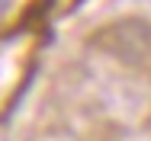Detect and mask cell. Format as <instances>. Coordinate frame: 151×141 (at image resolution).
<instances>
[{
    "instance_id": "obj_1",
    "label": "cell",
    "mask_w": 151,
    "mask_h": 141,
    "mask_svg": "<svg viewBox=\"0 0 151 141\" xmlns=\"http://www.w3.org/2000/svg\"><path fill=\"white\" fill-rule=\"evenodd\" d=\"M93 45L106 55L119 58L122 64L151 74V23L148 19H119L96 29Z\"/></svg>"
},
{
    "instance_id": "obj_2",
    "label": "cell",
    "mask_w": 151,
    "mask_h": 141,
    "mask_svg": "<svg viewBox=\"0 0 151 141\" xmlns=\"http://www.w3.org/2000/svg\"><path fill=\"white\" fill-rule=\"evenodd\" d=\"M10 6H13V0H0V16H3V13H6Z\"/></svg>"
}]
</instances>
